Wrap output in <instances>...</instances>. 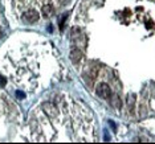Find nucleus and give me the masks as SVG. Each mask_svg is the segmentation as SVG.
<instances>
[{
	"label": "nucleus",
	"mask_w": 155,
	"mask_h": 144,
	"mask_svg": "<svg viewBox=\"0 0 155 144\" xmlns=\"http://www.w3.org/2000/svg\"><path fill=\"white\" fill-rule=\"evenodd\" d=\"M5 83H7V79L4 78V77H2V75H0V86H2V87H4V86H5Z\"/></svg>",
	"instance_id": "nucleus-8"
},
{
	"label": "nucleus",
	"mask_w": 155,
	"mask_h": 144,
	"mask_svg": "<svg viewBox=\"0 0 155 144\" xmlns=\"http://www.w3.org/2000/svg\"><path fill=\"white\" fill-rule=\"evenodd\" d=\"M43 108H44V111L47 112L49 117H52V118H54L56 115L58 114L57 108H56V107H54V104H53V103H51V102H45V103L43 104Z\"/></svg>",
	"instance_id": "nucleus-3"
},
{
	"label": "nucleus",
	"mask_w": 155,
	"mask_h": 144,
	"mask_svg": "<svg viewBox=\"0 0 155 144\" xmlns=\"http://www.w3.org/2000/svg\"><path fill=\"white\" fill-rule=\"evenodd\" d=\"M69 58H70V61H72L73 64H77V62L82 58V52H81L80 49H73V50L70 52V54H69Z\"/></svg>",
	"instance_id": "nucleus-4"
},
{
	"label": "nucleus",
	"mask_w": 155,
	"mask_h": 144,
	"mask_svg": "<svg viewBox=\"0 0 155 144\" xmlns=\"http://www.w3.org/2000/svg\"><path fill=\"white\" fill-rule=\"evenodd\" d=\"M24 20H25L27 23H29V24H33V23H36L38 19H40V15H38V12L37 11H35V9H29V11H27L25 13H24Z\"/></svg>",
	"instance_id": "nucleus-2"
},
{
	"label": "nucleus",
	"mask_w": 155,
	"mask_h": 144,
	"mask_svg": "<svg viewBox=\"0 0 155 144\" xmlns=\"http://www.w3.org/2000/svg\"><path fill=\"white\" fill-rule=\"evenodd\" d=\"M43 15L45 16V17H49V16H52L54 13V9H53V7H52L51 4H45V5H43Z\"/></svg>",
	"instance_id": "nucleus-5"
},
{
	"label": "nucleus",
	"mask_w": 155,
	"mask_h": 144,
	"mask_svg": "<svg viewBox=\"0 0 155 144\" xmlns=\"http://www.w3.org/2000/svg\"><path fill=\"white\" fill-rule=\"evenodd\" d=\"M126 102H127V106L133 110V108H134V102H135V94L130 93L127 95V101H126Z\"/></svg>",
	"instance_id": "nucleus-7"
},
{
	"label": "nucleus",
	"mask_w": 155,
	"mask_h": 144,
	"mask_svg": "<svg viewBox=\"0 0 155 144\" xmlns=\"http://www.w3.org/2000/svg\"><path fill=\"white\" fill-rule=\"evenodd\" d=\"M96 93H97L98 97L104 98V99H110V97H111V89H110V86H109L107 83H105V82H101L100 85L97 86Z\"/></svg>",
	"instance_id": "nucleus-1"
},
{
	"label": "nucleus",
	"mask_w": 155,
	"mask_h": 144,
	"mask_svg": "<svg viewBox=\"0 0 155 144\" xmlns=\"http://www.w3.org/2000/svg\"><path fill=\"white\" fill-rule=\"evenodd\" d=\"M111 104L113 106H115L117 108H121V106H122V101L119 99V97L118 95H113L111 94Z\"/></svg>",
	"instance_id": "nucleus-6"
},
{
	"label": "nucleus",
	"mask_w": 155,
	"mask_h": 144,
	"mask_svg": "<svg viewBox=\"0 0 155 144\" xmlns=\"http://www.w3.org/2000/svg\"><path fill=\"white\" fill-rule=\"evenodd\" d=\"M17 97H21V98H24V94H23V93H19V91H17Z\"/></svg>",
	"instance_id": "nucleus-9"
}]
</instances>
